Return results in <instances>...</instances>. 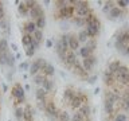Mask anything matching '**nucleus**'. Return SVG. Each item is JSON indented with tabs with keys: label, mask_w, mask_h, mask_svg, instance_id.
<instances>
[{
	"label": "nucleus",
	"mask_w": 129,
	"mask_h": 121,
	"mask_svg": "<svg viewBox=\"0 0 129 121\" xmlns=\"http://www.w3.org/2000/svg\"><path fill=\"white\" fill-rule=\"evenodd\" d=\"M114 48L122 56L129 58V27L124 26L114 34Z\"/></svg>",
	"instance_id": "1"
},
{
	"label": "nucleus",
	"mask_w": 129,
	"mask_h": 121,
	"mask_svg": "<svg viewBox=\"0 0 129 121\" xmlns=\"http://www.w3.org/2000/svg\"><path fill=\"white\" fill-rule=\"evenodd\" d=\"M0 65H2V66L7 65V66H10V67H14V65H15V58L11 55L8 42H7V39H4V38L0 39Z\"/></svg>",
	"instance_id": "2"
},
{
	"label": "nucleus",
	"mask_w": 129,
	"mask_h": 121,
	"mask_svg": "<svg viewBox=\"0 0 129 121\" xmlns=\"http://www.w3.org/2000/svg\"><path fill=\"white\" fill-rule=\"evenodd\" d=\"M105 15H106V18L109 20L114 22V20H118V19H124L128 15V8H121L117 6L116 2H110V10Z\"/></svg>",
	"instance_id": "3"
},
{
	"label": "nucleus",
	"mask_w": 129,
	"mask_h": 121,
	"mask_svg": "<svg viewBox=\"0 0 129 121\" xmlns=\"http://www.w3.org/2000/svg\"><path fill=\"white\" fill-rule=\"evenodd\" d=\"M0 30L3 31L4 35H10V23L7 19V14H6V7L4 3L0 2Z\"/></svg>",
	"instance_id": "4"
}]
</instances>
